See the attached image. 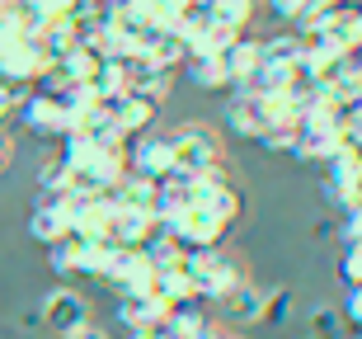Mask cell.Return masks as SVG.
<instances>
[{
    "mask_svg": "<svg viewBox=\"0 0 362 339\" xmlns=\"http://www.w3.org/2000/svg\"><path fill=\"white\" fill-rule=\"evenodd\" d=\"M170 146H175V170L179 175H207L216 165H226V151H221V137L207 127V122H184L170 132Z\"/></svg>",
    "mask_w": 362,
    "mask_h": 339,
    "instance_id": "obj_1",
    "label": "cell"
},
{
    "mask_svg": "<svg viewBox=\"0 0 362 339\" xmlns=\"http://www.w3.org/2000/svg\"><path fill=\"white\" fill-rule=\"evenodd\" d=\"M184 273H188L193 297H202V301H221L230 287L240 283L235 259L221 255V250H188V255H184Z\"/></svg>",
    "mask_w": 362,
    "mask_h": 339,
    "instance_id": "obj_2",
    "label": "cell"
},
{
    "mask_svg": "<svg viewBox=\"0 0 362 339\" xmlns=\"http://www.w3.org/2000/svg\"><path fill=\"white\" fill-rule=\"evenodd\" d=\"M188 193H193V207L212 212L221 226H230V222L240 217V189L226 175V165H216L207 175H188Z\"/></svg>",
    "mask_w": 362,
    "mask_h": 339,
    "instance_id": "obj_3",
    "label": "cell"
},
{
    "mask_svg": "<svg viewBox=\"0 0 362 339\" xmlns=\"http://www.w3.org/2000/svg\"><path fill=\"white\" fill-rule=\"evenodd\" d=\"M47 71V57H42L38 38L33 33H14V38H0V81L5 85H28Z\"/></svg>",
    "mask_w": 362,
    "mask_h": 339,
    "instance_id": "obj_4",
    "label": "cell"
},
{
    "mask_svg": "<svg viewBox=\"0 0 362 339\" xmlns=\"http://www.w3.org/2000/svg\"><path fill=\"white\" fill-rule=\"evenodd\" d=\"M325 198L339 212H349L353 203H362V156L353 146H344L339 156L325 161Z\"/></svg>",
    "mask_w": 362,
    "mask_h": 339,
    "instance_id": "obj_5",
    "label": "cell"
},
{
    "mask_svg": "<svg viewBox=\"0 0 362 339\" xmlns=\"http://www.w3.org/2000/svg\"><path fill=\"white\" fill-rule=\"evenodd\" d=\"M38 316H42V326L52 330L57 339H66V335H76V330L90 326V301H85L76 287H57V292L42 297Z\"/></svg>",
    "mask_w": 362,
    "mask_h": 339,
    "instance_id": "obj_6",
    "label": "cell"
},
{
    "mask_svg": "<svg viewBox=\"0 0 362 339\" xmlns=\"http://www.w3.org/2000/svg\"><path fill=\"white\" fill-rule=\"evenodd\" d=\"M127 161V175H141L151 184H160L165 175H175V146H170V137H156V132H141L136 137V146L122 156Z\"/></svg>",
    "mask_w": 362,
    "mask_h": 339,
    "instance_id": "obj_7",
    "label": "cell"
},
{
    "mask_svg": "<svg viewBox=\"0 0 362 339\" xmlns=\"http://www.w3.org/2000/svg\"><path fill=\"white\" fill-rule=\"evenodd\" d=\"M160 231H170L184 250H216L226 226L212 217V212H202V207H184L175 222H160Z\"/></svg>",
    "mask_w": 362,
    "mask_h": 339,
    "instance_id": "obj_8",
    "label": "cell"
},
{
    "mask_svg": "<svg viewBox=\"0 0 362 339\" xmlns=\"http://www.w3.org/2000/svg\"><path fill=\"white\" fill-rule=\"evenodd\" d=\"M19 113H24V127L33 137H66L71 132V109H66L62 95L38 90V95H28L24 104H19Z\"/></svg>",
    "mask_w": 362,
    "mask_h": 339,
    "instance_id": "obj_9",
    "label": "cell"
},
{
    "mask_svg": "<svg viewBox=\"0 0 362 339\" xmlns=\"http://www.w3.org/2000/svg\"><path fill=\"white\" fill-rule=\"evenodd\" d=\"M71 193H47V198H38L33 203V217H28V236L38 245H57L62 236H71Z\"/></svg>",
    "mask_w": 362,
    "mask_h": 339,
    "instance_id": "obj_10",
    "label": "cell"
},
{
    "mask_svg": "<svg viewBox=\"0 0 362 339\" xmlns=\"http://www.w3.org/2000/svg\"><path fill=\"white\" fill-rule=\"evenodd\" d=\"M226 122L235 137H250V142H259V137L269 132V104H264V95H250V90H235L226 104Z\"/></svg>",
    "mask_w": 362,
    "mask_h": 339,
    "instance_id": "obj_11",
    "label": "cell"
},
{
    "mask_svg": "<svg viewBox=\"0 0 362 339\" xmlns=\"http://www.w3.org/2000/svg\"><path fill=\"white\" fill-rule=\"evenodd\" d=\"M104 113H108V122H113L122 137H136V132H146V127H151L156 104H151V99H141V95H132V90H122V95L104 99Z\"/></svg>",
    "mask_w": 362,
    "mask_h": 339,
    "instance_id": "obj_12",
    "label": "cell"
},
{
    "mask_svg": "<svg viewBox=\"0 0 362 339\" xmlns=\"http://www.w3.org/2000/svg\"><path fill=\"white\" fill-rule=\"evenodd\" d=\"M160 222L141 212V207H113V222H108V241L113 245H127V250H141V245L156 236Z\"/></svg>",
    "mask_w": 362,
    "mask_h": 339,
    "instance_id": "obj_13",
    "label": "cell"
},
{
    "mask_svg": "<svg viewBox=\"0 0 362 339\" xmlns=\"http://www.w3.org/2000/svg\"><path fill=\"white\" fill-rule=\"evenodd\" d=\"M202 10H207V24H212L216 33H226V38H240L245 28H250V19H255L259 0H207Z\"/></svg>",
    "mask_w": 362,
    "mask_h": 339,
    "instance_id": "obj_14",
    "label": "cell"
},
{
    "mask_svg": "<svg viewBox=\"0 0 362 339\" xmlns=\"http://www.w3.org/2000/svg\"><path fill=\"white\" fill-rule=\"evenodd\" d=\"M221 67H226V76H230V90H240L259 67V38H250V33L230 38L226 47H221Z\"/></svg>",
    "mask_w": 362,
    "mask_h": 339,
    "instance_id": "obj_15",
    "label": "cell"
},
{
    "mask_svg": "<svg viewBox=\"0 0 362 339\" xmlns=\"http://www.w3.org/2000/svg\"><path fill=\"white\" fill-rule=\"evenodd\" d=\"M221 311H226V321H235V326H255L259 321V311H264V287H255V283H235L221 297Z\"/></svg>",
    "mask_w": 362,
    "mask_h": 339,
    "instance_id": "obj_16",
    "label": "cell"
},
{
    "mask_svg": "<svg viewBox=\"0 0 362 339\" xmlns=\"http://www.w3.org/2000/svg\"><path fill=\"white\" fill-rule=\"evenodd\" d=\"M160 316H165V301H156L151 292H118V321L127 330L151 326V321H160Z\"/></svg>",
    "mask_w": 362,
    "mask_h": 339,
    "instance_id": "obj_17",
    "label": "cell"
},
{
    "mask_svg": "<svg viewBox=\"0 0 362 339\" xmlns=\"http://www.w3.org/2000/svg\"><path fill=\"white\" fill-rule=\"evenodd\" d=\"M306 52L301 33H273V38H259V62H273V67H296Z\"/></svg>",
    "mask_w": 362,
    "mask_h": 339,
    "instance_id": "obj_18",
    "label": "cell"
},
{
    "mask_svg": "<svg viewBox=\"0 0 362 339\" xmlns=\"http://www.w3.org/2000/svg\"><path fill=\"white\" fill-rule=\"evenodd\" d=\"M184 71L198 90H230V76L221 67V52L216 57H184Z\"/></svg>",
    "mask_w": 362,
    "mask_h": 339,
    "instance_id": "obj_19",
    "label": "cell"
},
{
    "mask_svg": "<svg viewBox=\"0 0 362 339\" xmlns=\"http://www.w3.org/2000/svg\"><path fill=\"white\" fill-rule=\"evenodd\" d=\"M47 193H71V170L62 156L38 165V198H47Z\"/></svg>",
    "mask_w": 362,
    "mask_h": 339,
    "instance_id": "obj_20",
    "label": "cell"
},
{
    "mask_svg": "<svg viewBox=\"0 0 362 339\" xmlns=\"http://www.w3.org/2000/svg\"><path fill=\"white\" fill-rule=\"evenodd\" d=\"M310 339H344V311L339 306H315L310 311Z\"/></svg>",
    "mask_w": 362,
    "mask_h": 339,
    "instance_id": "obj_21",
    "label": "cell"
},
{
    "mask_svg": "<svg viewBox=\"0 0 362 339\" xmlns=\"http://www.w3.org/2000/svg\"><path fill=\"white\" fill-rule=\"evenodd\" d=\"M259 321H264V326H287V321H292V292H287V287L264 292V311H259Z\"/></svg>",
    "mask_w": 362,
    "mask_h": 339,
    "instance_id": "obj_22",
    "label": "cell"
},
{
    "mask_svg": "<svg viewBox=\"0 0 362 339\" xmlns=\"http://www.w3.org/2000/svg\"><path fill=\"white\" fill-rule=\"evenodd\" d=\"M339 278L349 287H362V245H344V259H339Z\"/></svg>",
    "mask_w": 362,
    "mask_h": 339,
    "instance_id": "obj_23",
    "label": "cell"
},
{
    "mask_svg": "<svg viewBox=\"0 0 362 339\" xmlns=\"http://www.w3.org/2000/svg\"><path fill=\"white\" fill-rule=\"evenodd\" d=\"M264 10L278 19V24H296L306 14V0H264Z\"/></svg>",
    "mask_w": 362,
    "mask_h": 339,
    "instance_id": "obj_24",
    "label": "cell"
},
{
    "mask_svg": "<svg viewBox=\"0 0 362 339\" xmlns=\"http://www.w3.org/2000/svg\"><path fill=\"white\" fill-rule=\"evenodd\" d=\"M339 236H344V245H362V203H353L349 212H344V226H339Z\"/></svg>",
    "mask_w": 362,
    "mask_h": 339,
    "instance_id": "obj_25",
    "label": "cell"
},
{
    "mask_svg": "<svg viewBox=\"0 0 362 339\" xmlns=\"http://www.w3.org/2000/svg\"><path fill=\"white\" fill-rule=\"evenodd\" d=\"M339 311H344V326H358L362 330V287H349V301H344Z\"/></svg>",
    "mask_w": 362,
    "mask_h": 339,
    "instance_id": "obj_26",
    "label": "cell"
},
{
    "mask_svg": "<svg viewBox=\"0 0 362 339\" xmlns=\"http://www.w3.org/2000/svg\"><path fill=\"white\" fill-rule=\"evenodd\" d=\"M14 104H19V90H14V85H5V81H0V122L10 118V109H14Z\"/></svg>",
    "mask_w": 362,
    "mask_h": 339,
    "instance_id": "obj_27",
    "label": "cell"
},
{
    "mask_svg": "<svg viewBox=\"0 0 362 339\" xmlns=\"http://www.w3.org/2000/svg\"><path fill=\"white\" fill-rule=\"evenodd\" d=\"M127 339H170V335H165V326H160V321H151V326L127 330Z\"/></svg>",
    "mask_w": 362,
    "mask_h": 339,
    "instance_id": "obj_28",
    "label": "cell"
},
{
    "mask_svg": "<svg viewBox=\"0 0 362 339\" xmlns=\"http://www.w3.org/2000/svg\"><path fill=\"white\" fill-rule=\"evenodd\" d=\"M66 339H108V335H104V330H99V326H94V321H90V326H85V330H76V335H66Z\"/></svg>",
    "mask_w": 362,
    "mask_h": 339,
    "instance_id": "obj_29",
    "label": "cell"
},
{
    "mask_svg": "<svg viewBox=\"0 0 362 339\" xmlns=\"http://www.w3.org/2000/svg\"><path fill=\"white\" fill-rule=\"evenodd\" d=\"M10 156H14V142L5 132H0V170H5V165H10Z\"/></svg>",
    "mask_w": 362,
    "mask_h": 339,
    "instance_id": "obj_30",
    "label": "cell"
},
{
    "mask_svg": "<svg viewBox=\"0 0 362 339\" xmlns=\"http://www.w3.org/2000/svg\"><path fill=\"white\" fill-rule=\"evenodd\" d=\"M179 10H198V5H207V0H175Z\"/></svg>",
    "mask_w": 362,
    "mask_h": 339,
    "instance_id": "obj_31",
    "label": "cell"
},
{
    "mask_svg": "<svg viewBox=\"0 0 362 339\" xmlns=\"http://www.w3.org/2000/svg\"><path fill=\"white\" fill-rule=\"evenodd\" d=\"M358 33H362V5H358Z\"/></svg>",
    "mask_w": 362,
    "mask_h": 339,
    "instance_id": "obj_32",
    "label": "cell"
},
{
    "mask_svg": "<svg viewBox=\"0 0 362 339\" xmlns=\"http://www.w3.org/2000/svg\"><path fill=\"white\" fill-rule=\"evenodd\" d=\"M306 339H310V335H306Z\"/></svg>",
    "mask_w": 362,
    "mask_h": 339,
    "instance_id": "obj_33",
    "label": "cell"
},
{
    "mask_svg": "<svg viewBox=\"0 0 362 339\" xmlns=\"http://www.w3.org/2000/svg\"><path fill=\"white\" fill-rule=\"evenodd\" d=\"M358 339H362V335H358Z\"/></svg>",
    "mask_w": 362,
    "mask_h": 339,
    "instance_id": "obj_34",
    "label": "cell"
}]
</instances>
